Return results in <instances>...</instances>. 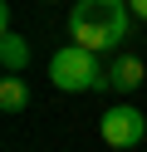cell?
Masks as SVG:
<instances>
[{
    "instance_id": "cell-5",
    "label": "cell",
    "mask_w": 147,
    "mask_h": 152,
    "mask_svg": "<svg viewBox=\"0 0 147 152\" xmlns=\"http://www.w3.org/2000/svg\"><path fill=\"white\" fill-rule=\"evenodd\" d=\"M0 64H5V74H20V69L29 64V44L20 39L15 30H5V34H0Z\"/></svg>"
},
{
    "instance_id": "cell-1",
    "label": "cell",
    "mask_w": 147,
    "mask_h": 152,
    "mask_svg": "<svg viewBox=\"0 0 147 152\" xmlns=\"http://www.w3.org/2000/svg\"><path fill=\"white\" fill-rule=\"evenodd\" d=\"M127 25H132V5L127 0H74L69 39L93 49V54H103V49H118L127 39Z\"/></svg>"
},
{
    "instance_id": "cell-7",
    "label": "cell",
    "mask_w": 147,
    "mask_h": 152,
    "mask_svg": "<svg viewBox=\"0 0 147 152\" xmlns=\"http://www.w3.org/2000/svg\"><path fill=\"white\" fill-rule=\"evenodd\" d=\"M127 5H132V20H142V25H147V0H127Z\"/></svg>"
},
{
    "instance_id": "cell-6",
    "label": "cell",
    "mask_w": 147,
    "mask_h": 152,
    "mask_svg": "<svg viewBox=\"0 0 147 152\" xmlns=\"http://www.w3.org/2000/svg\"><path fill=\"white\" fill-rule=\"evenodd\" d=\"M0 108L5 113H25L29 108V88H25L20 74H5V79H0Z\"/></svg>"
},
{
    "instance_id": "cell-3",
    "label": "cell",
    "mask_w": 147,
    "mask_h": 152,
    "mask_svg": "<svg viewBox=\"0 0 147 152\" xmlns=\"http://www.w3.org/2000/svg\"><path fill=\"white\" fill-rule=\"evenodd\" d=\"M98 132H103V142L108 147H137V142L147 137V118L132 108V103H118V108H108L103 113V123H98Z\"/></svg>"
},
{
    "instance_id": "cell-2",
    "label": "cell",
    "mask_w": 147,
    "mask_h": 152,
    "mask_svg": "<svg viewBox=\"0 0 147 152\" xmlns=\"http://www.w3.org/2000/svg\"><path fill=\"white\" fill-rule=\"evenodd\" d=\"M103 64H98V54L93 49H83V44H64V49L49 59V83L54 88H64V93H88V88H103Z\"/></svg>"
},
{
    "instance_id": "cell-4",
    "label": "cell",
    "mask_w": 147,
    "mask_h": 152,
    "mask_svg": "<svg viewBox=\"0 0 147 152\" xmlns=\"http://www.w3.org/2000/svg\"><path fill=\"white\" fill-rule=\"evenodd\" d=\"M142 79H147L142 59H137V54H118V59H108V74H103V88H98V93H108V88H118V93H132Z\"/></svg>"
}]
</instances>
